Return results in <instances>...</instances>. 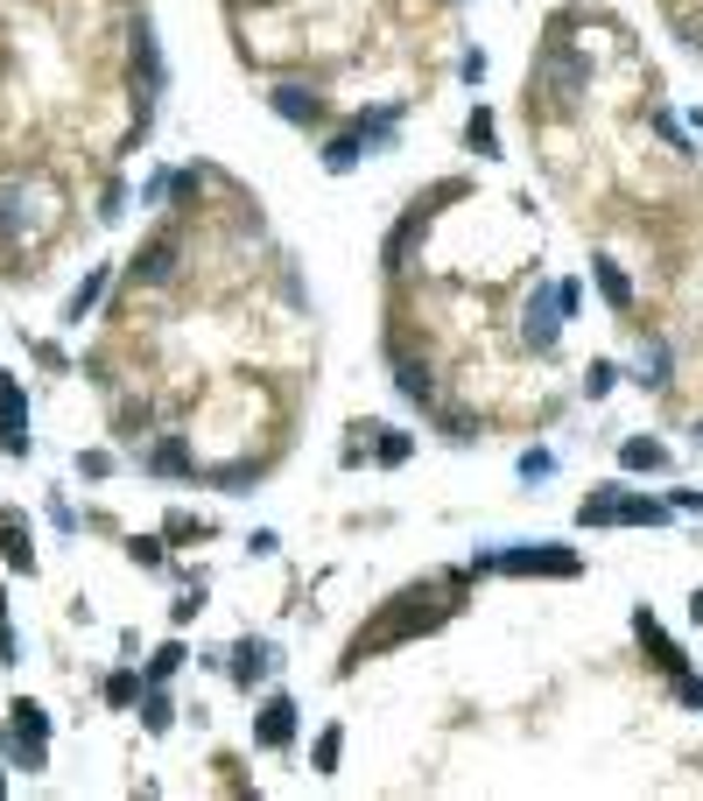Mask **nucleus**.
<instances>
[{"instance_id": "1", "label": "nucleus", "mask_w": 703, "mask_h": 801, "mask_svg": "<svg viewBox=\"0 0 703 801\" xmlns=\"http://www.w3.org/2000/svg\"><path fill=\"white\" fill-rule=\"evenodd\" d=\"M444 612H436V605H423V590H408L402 605H394L387 619L373 626V633H359L352 640V661H366V654H380V647H394V640H408V633H423V626H436Z\"/></svg>"}, {"instance_id": "2", "label": "nucleus", "mask_w": 703, "mask_h": 801, "mask_svg": "<svg viewBox=\"0 0 703 801\" xmlns=\"http://www.w3.org/2000/svg\"><path fill=\"white\" fill-rule=\"evenodd\" d=\"M479 569H507V577H577V556L569 548H507V556H486Z\"/></svg>"}, {"instance_id": "3", "label": "nucleus", "mask_w": 703, "mask_h": 801, "mask_svg": "<svg viewBox=\"0 0 703 801\" xmlns=\"http://www.w3.org/2000/svg\"><path fill=\"white\" fill-rule=\"evenodd\" d=\"M14 752H22V767H43V746H50V717L35 711V703H14V724H8Z\"/></svg>"}, {"instance_id": "4", "label": "nucleus", "mask_w": 703, "mask_h": 801, "mask_svg": "<svg viewBox=\"0 0 703 801\" xmlns=\"http://www.w3.org/2000/svg\"><path fill=\"white\" fill-rule=\"evenodd\" d=\"M22 415H29V400H22V380H14V373H0V450H8V457H22V450H29V436H22Z\"/></svg>"}, {"instance_id": "5", "label": "nucleus", "mask_w": 703, "mask_h": 801, "mask_svg": "<svg viewBox=\"0 0 703 801\" xmlns=\"http://www.w3.org/2000/svg\"><path fill=\"white\" fill-rule=\"evenodd\" d=\"M254 738H260L268 752H289V746H296V703H289V696H268V703H260Z\"/></svg>"}, {"instance_id": "6", "label": "nucleus", "mask_w": 703, "mask_h": 801, "mask_svg": "<svg viewBox=\"0 0 703 801\" xmlns=\"http://www.w3.org/2000/svg\"><path fill=\"white\" fill-rule=\"evenodd\" d=\"M268 106H275L289 127H317V120H324V99H317L310 85H275V92H268Z\"/></svg>"}, {"instance_id": "7", "label": "nucleus", "mask_w": 703, "mask_h": 801, "mask_svg": "<svg viewBox=\"0 0 703 801\" xmlns=\"http://www.w3.org/2000/svg\"><path fill=\"white\" fill-rule=\"evenodd\" d=\"M275 668V647H260V640H239L233 647V682H260Z\"/></svg>"}, {"instance_id": "8", "label": "nucleus", "mask_w": 703, "mask_h": 801, "mask_svg": "<svg viewBox=\"0 0 703 801\" xmlns=\"http://www.w3.org/2000/svg\"><path fill=\"white\" fill-rule=\"evenodd\" d=\"M633 380H640V387H669V345H661V338H648V345H640Z\"/></svg>"}, {"instance_id": "9", "label": "nucleus", "mask_w": 703, "mask_h": 801, "mask_svg": "<svg viewBox=\"0 0 703 801\" xmlns=\"http://www.w3.org/2000/svg\"><path fill=\"white\" fill-rule=\"evenodd\" d=\"M135 275H141V281H169V275H177V239H156V246H141Z\"/></svg>"}, {"instance_id": "10", "label": "nucleus", "mask_w": 703, "mask_h": 801, "mask_svg": "<svg viewBox=\"0 0 703 801\" xmlns=\"http://www.w3.org/2000/svg\"><path fill=\"white\" fill-rule=\"evenodd\" d=\"M22 534H29L22 513H0V548H8V563H14V569H29V563H35V548L22 542Z\"/></svg>"}, {"instance_id": "11", "label": "nucleus", "mask_w": 703, "mask_h": 801, "mask_svg": "<svg viewBox=\"0 0 703 801\" xmlns=\"http://www.w3.org/2000/svg\"><path fill=\"white\" fill-rule=\"evenodd\" d=\"M359 156H366V134H338V141H324V169H331V177L359 169Z\"/></svg>"}, {"instance_id": "12", "label": "nucleus", "mask_w": 703, "mask_h": 801, "mask_svg": "<svg viewBox=\"0 0 703 801\" xmlns=\"http://www.w3.org/2000/svg\"><path fill=\"white\" fill-rule=\"evenodd\" d=\"M619 464L626 471H661V464H669V450H661L654 436H633V444H619Z\"/></svg>"}, {"instance_id": "13", "label": "nucleus", "mask_w": 703, "mask_h": 801, "mask_svg": "<svg viewBox=\"0 0 703 801\" xmlns=\"http://www.w3.org/2000/svg\"><path fill=\"white\" fill-rule=\"evenodd\" d=\"M148 464H156L162 479H183V471H190V450H183V436H162V444L148 450Z\"/></svg>"}, {"instance_id": "14", "label": "nucleus", "mask_w": 703, "mask_h": 801, "mask_svg": "<svg viewBox=\"0 0 703 801\" xmlns=\"http://www.w3.org/2000/svg\"><path fill=\"white\" fill-rule=\"evenodd\" d=\"M394 387H402L408 400H423V408H429V400H436V380H429L423 366H415V359H402V366H394Z\"/></svg>"}, {"instance_id": "15", "label": "nucleus", "mask_w": 703, "mask_h": 801, "mask_svg": "<svg viewBox=\"0 0 703 801\" xmlns=\"http://www.w3.org/2000/svg\"><path fill=\"white\" fill-rule=\"evenodd\" d=\"M592 275H598V289H605V302H613V310H626V302H633V281H626L613 260H592Z\"/></svg>"}, {"instance_id": "16", "label": "nucleus", "mask_w": 703, "mask_h": 801, "mask_svg": "<svg viewBox=\"0 0 703 801\" xmlns=\"http://www.w3.org/2000/svg\"><path fill=\"white\" fill-rule=\"evenodd\" d=\"M99 289H106V267H92V275L78 281V296H71V310H64V317H71V323H85V310L99 302Z\"/></svg>"}, {"instance_id": "17", "label": "nucleus", "mask_w": 703, "mask_h": 801, "mask_svg": "<svg viewBox=\"0 0 703 801\" xmlns=\"http://www.w3.org/2000/svg\"><path fill=\"white\" fill-rule=\"evenodd\" d=\"M338 752H345V731H338V724H331V731H317V773H338Z\"/></svg>"}, {"instance_id": "18", "label": "nucleus", "mask_w": 703, "mask_h": 801, "mask_svg": "<svg viewBox=\"0 0 703 801\" xmlns=\"http://www.w3.org/2000/svg\"><path fill=\"white\" fill-rule=\"evenodd\" d=\"M465 141L479 148V156H500V148H492V113H471V127H465Z\"/></svg>"}, {"instance_id": "19", "label": "nucleus", "mask_w": 703, "mask_h": 801, "mask_svg": "<svg viewBox=\"0 0 703 801\" xmlns=\"http://www.w3.org/2000/svg\"><path fill=\"white\" fill-rule=\"evenodd\" d=\"M254 479H260V464H225L219 471V492H246Z\"/></svg>"}, {"instance_id": "20", "label": "nucleus", "mask_w": 703, "mask_h": 801, "mask_svg": "<svg viewBox=\"0 0 703 801\" xmlns=\"http://www.w3.org/2000/svg\"><path fill=\"white\" fill-rule=\"evenodd\" d=\"M177 661H183V647H177V640H169V647H162V654H156V661H148V682H162V675H177Z\"/></svg>"}, {"instance_id": "21", "label": "nucleus", "mask_w": 703, "mask_h": 801, "mask_svg": "<svg viewBox=\"0 0 703 801\" xmlns=\"http://www.w3.org/2000/svg\"><path fill=\"white\" fill-rule=\"evenodd\" d=\"M106 696H113V703H135V696H141V675H127V668H120V675L106 682Z\"/></svg>"}, {"instance_id": "22", "label": "nucleus", "mask_w": 703, "mask_h": 801, "mask_svg": "<svg viewBox=\"0 0 703 801\" xmlns=\"http://www.w3.org/2000/svg\"><path fill=\"white\" fill-rule=\"evenodd\" d=\"M613 380H619V366H592V373H584V394H592V400L613 394Z\"/></svg>"}, {"instance_id": "23", "label": "nucleus", "mask_w": 703, "mask_h": 801, "mask_svg": "<svg viewBox=\"0 0 703 801\" xmlns=\"http://www.w3.org/2000/svg\"><path fill=\"white\" fill-rule=\"evenodd\" d=\"M548 471H556V457H548V450H528L521 457V479H548Z\"/></svg>"}, {"instance_id": "24", "label": "nucleus", "mask_w": 703, "mask_h": 801, "mask_svg": "<svg viewBox=\"0 0 703 801\" xmlns=\"http://www.w3.org/2000/svg\"><path fill=\"white\" fill-rule=\"evenodd\" d=\"M141 717H148V731H169V696H148Z\"/></svg>"}, {"instance_id": "25", "label": "nucleus", "mask_w": 703, "mask_h": 801, "mask_svg": "<svg viewBox=\"0 0 703 801\" xmlns=\"http://www.w3.org/2000/svg\"><path fill=\"white\" fill-rule=\"evenodd\" d=\"M78 471H85V479H106L113 457H106V450H85V457H78Z\"/></svg>"}, {"instance_id": "26", "label": "nucleus", "mask_w": 703, "mask_h": 801, "mask_svg": "<svg viewBox=\"0 0 703 801\" xmlns=\"http://www.w3.org/2000/svg\"><path fill=\"white\" fill-rule=\"evenodd\" d=\"M408 457V436H380V464H402Z\"/></svg>"}, {"instance_id": "27", "label": "nucleus", "mask_w": 703, "mask_h": 801, "mask_svg": "<svg viewBox=\"0 0 703 801\" xmlns=\"http://www.w3.org/2000/svg\"><path fill=\"white\" fill-rule=\"evenodd\" d=\"M690 619H696V626H703V590H696V598H690Z\"/></svg>"}]
</instances>
